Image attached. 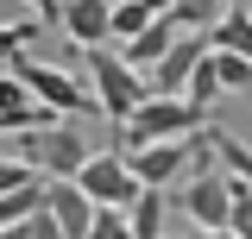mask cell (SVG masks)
<instances>
[{
    "instance_id": "obj_10",
    "label": "cell",
    "mask_w": 252,
    "mask_h": 239,
    "mask_svg": "<svg viewBox=\"0 0 252 239\" xmlns=\"http://www.w3.org/2000/svg\"><path fill=\"white\" fill-rule=\"evenodd\" d=\"M57 26L69 31L76 51H101V44H107V0H63Z\"/></svg>"
},
{
    "instance_id": "obj_24",
    "label": "cell",
    "mask_w": 252,
    "mask_h": 239,
    "mask_svg": "<svg viewBox=\"0 0 252 239\" xmlns=\"http://www.w3.org/2000/svg\"><path fill=\"white\" fill-rule=\"evenodd\" d=\"M0 239H13V233H0Z\"/></svg>"
},
{
    "instance_id": "obj_22",
    "label": "cell",
    "mask_w": 252,
    "mask_h": 239,
    "mask_svg": "<svg viewBox=\"0 0 252 239\" xmlns=\"http://www.w3.org/2000/svg\"><path fill=\"white\" fill-rule=\"evenodd\" d=\"M195 239H233V233H195Z\"/></svg>"
},
{
    "instance_id": "obj_20",
    "label": "cell",
    "mask_w": 252,
    "mask_h": 239,
    "mask_svg": "<svg viewBox=\"0 0 252 239\" xmlns=\"http://www.w3.org/2000/svg\"><path fill=\"white\" fill-rule=\"evenodd\" d=\"M26 182H38V177H32L19 157H0V195H13V189H26Z\"/></svg>"
},
{
    "instance_id": "obj_7",
    "label": "cell",
    "mask_w": 252,
    "mask_h": 239,
    "mask_svg": "<svg viewBox=\"0 0 252 239\" xmlns=\"http://www.w3.org/2000/svg\"><path fill=\"white\" fill-rule=\"evenodd\" d=\"M189 157H195V139H177V145H145V151H126V170L139 189H164V182H183Z\"/></svg>"
},
{
    "instance_id": "obj_12",
    "label": "cell",
    "mask_w": 252,
    "mask_h": 239,
    "mask_svg": "<svg viewBox=\"0 0 252 239\" xmlns=\"http://www.w3.org/2000/svg\"><path fill=\"white\" fill-rule=\"evenodd\" d=\"M152 19H164V0H107V44H132Z\"/></svg>"
},
{
    "instance_id": "obj_5",
    "label": "cell",
    "mask_w": 252,
    "mask_h": 239,
    "mask_svg": "<svg viewBox=\"0 0 252 239\" xmlns=\"http://www.w3.org/2000/svg\"><path fill=\"white\" fill-rule=\"evenodd\" d=\"M82 57H89V82H82V89H94V107L120 126V120L145 101V76H132L120 63V51H107V44H101V51H82Z\"/></svg>"
},
{
    "instance_id": "obj_15",
    "label": "cell",
    "mask_w": 252,
    "mask_h": 239,
    "mask_svg": "<svg viewBox=\"0 0 252 239\" xmlns=\"http://www.w3.org/2000/svg\"><path fill=\"white\" fill-rule=\"evenodd\" d=\"M183 101H189V107H195V114H208V101H215V94H220V82H215V63H208V51H202V63H195V69H189V82H183Z\"/></svg>"
},
{
    "instance_id": "obj_3",
    "label": "cell",
    "mask_w": 252,
    "mask_h": 239,
    "mask_svg": "<svg viewBox=\"0 0 252 239\" xmlns=\"http://www.w3.org/2000/svg\"><path fill=\"white\" fill-rule=\"evenodd\" d=\"M19 89L44 107L51 120H76V114H89V89H82V76L76 69H63V63H38L26 51V57H13V69H6Z\"/></svg>"
},
{
    "instance_id": "obj_19",
    "label": "cell",
    "mask_w": 252,
    "mask_h": 239,
    "mask_svg": "<svg viewBox=\"0 0 252 239\" xmlns=\"http://www.w3.org/2000/svg\"><path fill=\"white\" fill-rule=\"evenodd\" d=\"M82 239H132V233H126V214L94 208V220H89V233H82Z\"/></svg>"
},
{
    "instance_id": "obj_8",
    "label": "cell",
    "mask_w": 252,
    "mask_h": 239,
    "mask_svg": "<svg viewBox=\"0 0 252 239\" xmlns=\"http://www.w3.org/2000/svg\"><path fill=\"white\" fill-rule=\"evenodd\" d=\"M202 51H208V44H202V31H183V38H177V44H170V51L152 63V76H145V94H177V89L189 82V69L202 63Z\"/></svg>"
},
{
    "instance_id": "obj_4",
    "label": "cell",
    "mask_w": 252,
    "mask_h": 239,
    "mask_svg": "<svg viewBox=\"0 0 252 239\" xmlns=\"http://www.w3.org/2000/svg\"><path fill=\"white\" fill-rule=\"evenodd\" d=\"M227 202H233L227 170L215 164V151H208V139H202L195 157H189V170H183V202H177V208L195 220V233H220V227H227Z\"/></svg>"
},
{
    "instance_id": "obj_13",
    "label": "cell",
    "mask_w": 252,
    "mask_h": 239,
    "mask_svg": "<svg viewBox=\"0 0 252 239\" xmlns=\"http://www.w3.org/2000/svg\"><path fill=\"white\" fill-rule=\"evenodd\" d=\"M170 195L164 189H139L132 195V208H126V233L132 239H170Z\"/></svg>"
},
{
    "instance_id": "obj_11",
    "label": "cell",
    "mask_w": 252,
    "mask_h": 239,
    "mask_svg": "<svg viewBox=\"0 0 252 239\" xmlns=\"http://www.w3.org/2000/svg\"><path fill=\"white\" fill-rule=\"evenodd\" d=\"M44 214H51V227H57L63 239H82V233H89V220H94V208L82 202L76 182H44Z\"/></svg>"
},
{
    "instance_id": "obj_2",
    "label": "cell",
    "mask_w": 252,
    "mask_h": 239,
    "mask_svg": "<svg viewBox=\"0 0 252 239\" xmlns=\"http://www.w3.org/2000/svg\"><path fill=\"white\" fill-rule=\"evenodd\" d=\"M195 126H202V114L189 107L183 94H145L132 114L114 126L120 132L126 151H145V145H177V139H195ZM120 151V157H126Z\"/></svg>"
},
{
    "instance_id": "obj_1",
    "label": "cell",
    "mask_w": 252,
    "mask_h": 239,
    "mask_svg": "<svg viewBox=\"0 0 252 239\" xmlns=\"http://www.w3.org/2000/svg\"><path fill=\"white\" fill-rule=\"evenodd\" d=\"M38 182H76L82 157H89V132L76 120H51V126H32L19 132V151H13Z\"/></svg>"
},
{
    "instance_id": "obj_17",
    "label": "cell",
    "mask_w": 252,
    "mask_h": 239,
    "mask_svg": "<svg viewBox=\"0 0 252 239\" xmlns=\"http://www.w3.org/2000/svg\"><path fill=\"white\" fill-rule=\"evenodd\" d=\"M227 189H233V202H227V227H220V233L252 239V189H240V182H227Z\"/></svg>"
},
{
    "instance_id": "obj_16",
    "label": "cell",
    "mask_w": 252,
    "mask_h": 239,
    "mask_svg": "<svg viewBox=\"0 0 252 239\" xmlns=\"http://www.w3.org/2000/svg\"><path fill=\"white\" fill-rule=\"evenodd\" d=\"M32 38H38V26L32 19H13V26H0V69H13V57H26Z\"/></svg>"
},
{
    "instance_id": "obj_21",
    "label": "cell",
    "mask_w": 252,
    "mask_h": 239,
    "mask_svg": "<svg viewBox=\"0 0 252 239\" xmlns=\"http://www.w3.org/2000/svg\"><path fill=\"white\" fill-rule=\"evenodd\" d=\"M32 6V26L44 31V26H57V13H63V0H26Z\"/></svg>"
},
{
    "instance_id": "obj_18",
    "label": "cell",
    "mask_w": 252,
    "mask_h": 239,
    "mask_svg": "<svg viewBox=\"0 0 252 239\" xmlns=\"http://www.w3.org/2000/svg\"><path fill=\"white\" fill-rule=\"evenodd\" d=\"M208 63H215V82H220V89H252V63L227 57V51H208Z\"/></svg>"
},
{
    "instance_id": "obj_23",
    "label": "cell",
    "mask_w": 252,
    "mask_h": 239,
    "mask_svg": "<svg viewBox=\"0 0 252 239\" xmlns=\"http://www.w3.org/2000/svg\"><path fill=\"white\" fill-rule=\"evenodd\" d=\"M177 239H195V233H177Z\"/></svg>"
},
{
    "instance_id": "obj_9",
    "label": "cell",
    "mask_w": 252,
    "mask_h": 239,
    "mask_svg": "<svg viewBox=\"0 0 252 239\" xmlns=\"http://www.w3.org/2000/svg\"><path fill=\"white\" fill-rule=\"evenodd\" d=\"M202 44H208V51H227V57H240V63H252V13H246V0H227L220 19L202 31Z\"/></svg>"
},
{
    "instance_id": "obj_14",
    "label": "cell",
    "mask_w": 252,
    "mask_h": 239,
    "mask_svg": "<svg viewBox=\"0 0 252 239\" xmlns=\"http://www.w3.org/2000/svg\"><path fill=\"white\" fill-rule=\"evenodd\" d=\"M177 38H183V31H170V19H152V26L139 31L132 44H120V63H126V69H132V76H139V69H152V63L164 57V51H170Z\"/></svg>"
},
{
    "instance_id": "obj_6",
    "label": "cell",
    "mask_w": 252,
    "mask_h": 239,
    "mask_svg": "<svg viewBox=\"0 0 252 239\" xmlns=\"http://www.w3.org/2000/svg\"><path fill=\"white\" fill-rule=\"evenodd\" d=\"M76 189H82L89 208H114V214H126L132 195H139V182H132V170H126L120 151H89L82 170H76Z\"/></svg>"
}]
</instances>
